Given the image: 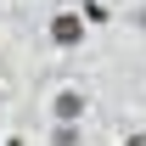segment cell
Masks as SVG:
<instances>
[{"label":"cell","mask_w":146,"mask_h":146,"mask_svg":"<svg viewBox=\"0 0 146 146\" xmlns=\"http://www.w3.org/2000/svg\"><path fill=\"white\" fill-rule=\"evenodd\" d=\"M45 34H51V45L73 51V45H84V34H90V28H84V17H79V11H56V17L45 23Z\"/></svg>","instance_id":"obj_1"},{"label":"cell","mask_w":146,"mask_h":146,"mask_svg":"<svg viewBox=\"0 0 146 146\" xmlns=\"http://www.w3.org/2000/svg\"><path fill=\"white\" fill-rule=\"evenodd\" d=\"M79 17H84V28H96V23H107V6H101V0H84Z\"/></svg>","instance_id":"obj_3"},{"label":"cell","mask_w":146,"mask_h":146,"mask_svg":"<svg viewBox=\"0 0 146 146\" xmlns=\"http://www.w3.org/2000/svg\"><path fill=\"white\" fill-rule=\"evenodd\" d=\"M124 146H146V129H135V135H129V141Z\"/></svg>","instance_id":"obj_4"},{"label":"cell","mask_w":146,"mask_h":146,"mask_svg":"<svg viewBox=\"0 0 146 146\" xmlns=\"http://www.w3.org/2000/svg\"><path fill=\"white\" fill-rule=\"evenodd\" d=\"M51 112H56V118H62V124H79V118L90 112V101H84V96H79V90H56V101H51Z\"/></svg>","instance_id":"obj_2"},{"label":"cell","mask_w":146,"mask_h":146,"mask_svg":"<svg viewBox=\"0 0 146 146\" xmlns=\"http://www.w3.org/2000/svg\"><path fill=\"white\" fill-rule=\"evenodd\" d=\"M135 23H141V28H146V6H141V11H135Z\"/></svg>","instance_id":"obj_5"}]
</instances>
